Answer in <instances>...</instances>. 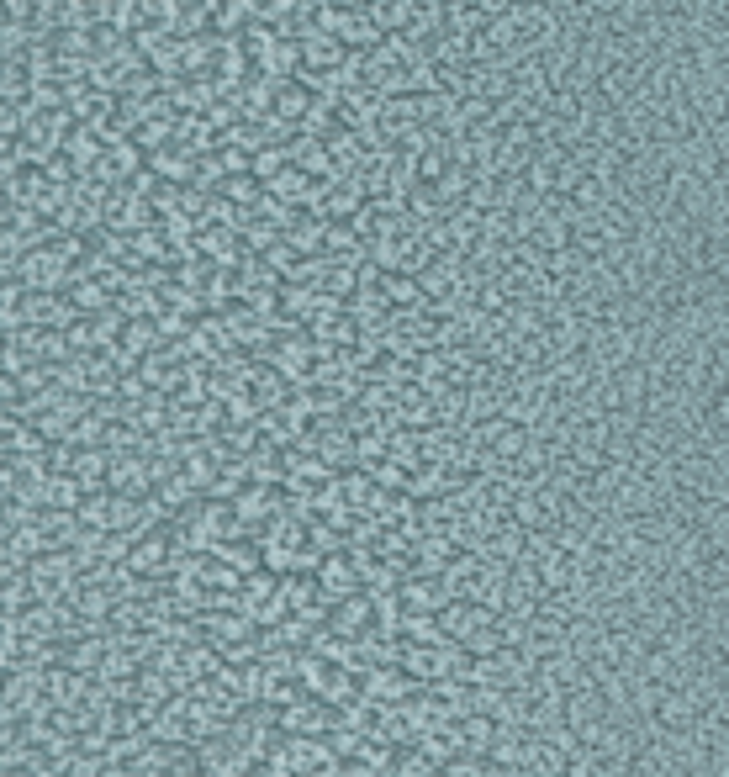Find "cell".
Wrapping results in <instances>:
<instances>
[{
    "label": "cell",
    "mask_w": 729,
    "mask_h": 777,
    "mask_svg": "<svg viewBox=\"0 0 729 777\" xmlns=\"http://www.w3.org/2000/svg\"><path fill=\"white\" fill-rule=\"evenodd\" d=\"M291 244H296V249H323V244H328V228H317L312 217H302V222L291 228Z\"/></svg>",
    "instance_id": "obj_12"
},
{
    "label": "cell",
    "mask_w": 729,
    "mask_h": 777,
    "mask_svg": "<svg viewBox=\"0 0 729 777\" xmlns=\"http://www.w3.org/2000/svg\"><path fill=\"white\" fill-rule=\"evenodd\" d=\"M529 730H508V725H497L492 735V746H486V762H492L497 772H523V756H529Z\"/></svg>",
    "instance_id": "obj_4"
},
{
    "label": "cell",
    "mask_w": 729,
    "mask_h": 777,
    "mask_svg": "<svg viewBox=\"0 0 729 777\" xmlns=\"http://www.w3.org/2000/svg\"><path fill=\"white\" fill-rule=\"evenodd\" d=\"M249 777H286V772H280V767L270 762V767H259V772H249Z\"/></svg>",
    "instance_id": "obj_15"
},
{
    "label": "cell",
    "mask_w": 729,
    "mask_h": 777,
    "mask_svg": "<svg viewBox=\"0 0 729 777\" xmlns=\"http://www.w3.org/2000/svg\"><path fill=\"white\" fill-rule=\"evenodd\" d=\"M439 777H502L486 756H450V762L439 767Z\"/></svg>",
    "instance_id": "obj_10"
},
{
    "label": "cell",
    "mask_w": 729,
    "mask_h": 777,
    "mask_svg": "<svg viewBox=\"0 0 729 777\" xmlns=\"http://www.w3.org/2000/svg\"><path fill=\"white\" fill-rule=\"evenodd\" d=\"M508 6H513V0H481V11H486V16H502Z\"/></svg>",
    "instance_id": "obj_14"
},
{
    "label": "cell",
    "mask_w": 729,
    "mask_h": 777,
    "mask_svg": "<svg viewBox=\"0 0 729 777\" xmlns=\"http://www.w3.org/2000/svg\"><path fill=\"white\" fill-rule=\"evenodd\" d=\"M59 777H80V772H59Z\"/></svg>",
    "instance_id": "obj_16"
},
{
    "label": "cell",
    "mask_w": 729,
    "mask_h": 777,
    "mask_svg": "<svg viewBox=\"0 0 729 777\" xmlns=\"http://www.w3.org/2000/svg\"><path fill=\"white\" fill-rule=\"evenodd\" d=\"M370 614H376V608H370V598H344V608L339 614H333V629H360V624H370Z\"/></svg>",
    "instance_id": "obj_11"
},
{
    "label": "cell",
    "mask_w": 729,
    "mask_h": 777,
    "mask_svg": "<svg viewBox=\"0 0 729 777\" xmlns=\"http://www.w3.org/2000/svg\"><path fill=\"white\" fill-rule=\"evenodd\" d=\"M280 725H286L291 735H317V725H328V703L307 693V698H296L286 714H280Z\"/></svg>",
    "instance_id": "obj_6"
},
{
    "label": "cell",
    "mask_w": 729,
    "mask_h": 777,
    "mask_svg": "<svg viewBox=\"0 0 729 777\" xmlns=\"http://www.w3.org/2000/svg\"><path fill=\"white\" fill-rule=\"evenodd\" d=\"M159 323H148V318H133L122 328V349H133V355H148V349H159Z\"/></svg>",
    "instance_id": "obj_9"
},
{
    "label": "cell",
    "mask_w": 729,
    "mask_h": 777,
    "mask_svg": "<svg viewBox=\"0 0 729 777\" xmlns=\"http://www.w3.org/2000/svg\"><path fill=\"white\" fill-rule=\"evenodd\" d=\"M492 735H497V725H492L486 714H465V719H455V746H460V756H486Z\"/></svg>",
    "instance_id": "obj_7"
},
{
    "label": "cell",
    "mask_w": 729,
    "mask_h": 777,
    "mask_svg": "<svg viewBox=\"0 0 729 777\" xmlns=\"http://www.w3.org/2000/svg\"><path fill=\"white\" fill-rule=\"evenodd\" d=\"M74 254H80L74 238H59V244H32L16 265H6V275H16L27 291H69V281H74L69 259Z\"/></svg>",
    "instance_id": "obj_1"
},
{
    "label": "cell",
    "mask_w": 729,
    "mask_h": 777,
    "mask_svg": "<svg viewBox=\"0 0 729 777\" xmlns=\"http://www.w3.org/2000/svg\"><path fill=\"white\" fill-rule=\"evenodd\" d=\"M164 561H170V545H164V540H148V534H138L133 550H127V571H133V577L164 571Z\"/></svg>",
    "instance_id": "obj_8"
},
{
    "label": "cell",
    "mask_w": 729,
    "mask_h": 777,
    "mask_svg": "<svg viewBox=\"0 0 729 777\" xmlns=\"http://www.w3.org/2000/svg\"><path fill=\"white\" fill-rule=\"evenodd\" d=\"M413 693H418V682L402 672V661H386L381 672H370V688H365V698L370 703H386V709H402Z\"/></svg>",
    "instance_id": "obj_3"
},
{
    "label": "cell",
    "mask_w": 729,
    "mask_h": 777,
    "mask_svg": "<svg viewBox=\"0 0 729 777\" xmlns=\"http://www.w3.org/2000/svg\"><path fill=\"white\" fill-rule=\"evenodd\" d=\"M492 619H497L492 608H481V603H471V598H455V603L439 608V635L450 640V645H465L471 635H481Z\"/></svg>",
    "instance_id": "obj_2"
},
{
    "label": "cell",
    "mask_w": 729,
    "mask_h": 777,
    "mask_svg": "<svg viewBox=\"0 0 729 777\" xmlns=\"http://www.w3.org/2000/svg\"><path fill=\"white\" fill-rule=\"evenodd\" d=\"M402 603L413 608V614H439V608L455 603V598H450V587H444V577H407L402 582Z\"/></svg>",
    "instance_id": "obj_5"
},
{
    "label": "cell",
    "mask_w": 729,
    "mask_h": 777,
    "mask_svg": "<svg viewBox=\"0 0 729 777\" xmlns=\"http://www.w3.org/2000/svg\"><path fill=\"white\" fill-rule=\"evenodd\" d=\"M323 582H328V587H339V592H349V587L360 582V577H354V566H349L344 555H339V561H328V566H323Z\"/></svg>",
    "instance_id": "obj_13"
}]
</instances>
